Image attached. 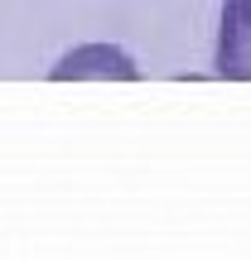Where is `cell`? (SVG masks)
Returning a JSON list of instances; mask_svg holds the SVG:
<instances>
[{"label":"cell","instance_id":"cell-1","mask_svg":"<svg viewBox=\"0 0 251 260\" xmlns=\"http://www.w3.org/2000/svg\"><path fill=\"white\" fill-rule=\"evenodd\" d=\"M213 68H217V77L251 82V0H222Z\"/></svg>","mask_w":251,"mask_h":260},{"label":"cell","instance_id":"cell-2","mask_svg":"<svg viewBox=\"0 0 251 260\" xmlns=\"http://www.w3.org/2000/svg\"><path fill=\"white\" fill-rule=\"evenodd\" d=\"M48 77L53 82H63V77H140V68L130 63V53H121V48L111 44H82L73 48V53H63L53 68H48Z\"/></svg>","mask_w":251,"mask_h":260}]
</instances>
